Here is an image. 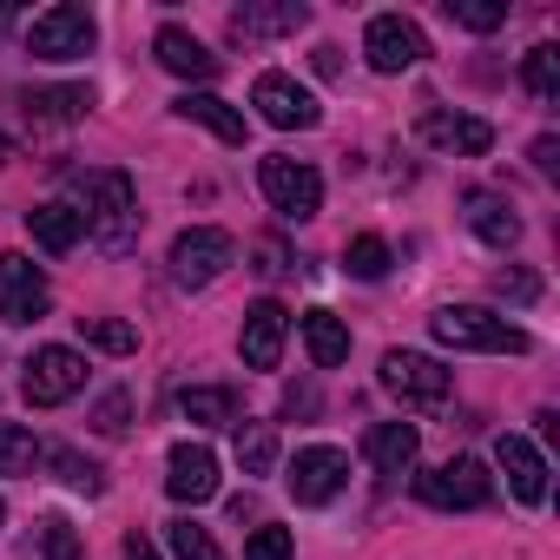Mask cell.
Listing matches in <instances>:
<instances>
[{"instance_id":"6da1fadb","label":"cell","mask_w":560,"mask_h":560,"mask_svg":"<svg viewBox=\"0 0 560 560\" xmlns=\"http://www.w3.org/2000/svg\"><path fill=\"white\" fill-rule=\"evenodd\" d=\"M73 211H80V224L100 237V250L106 257H126L132 244H139V191H132V178L119 172V165H100V172H73Z\"/></svg>"},{"instance_id":"7a4b0ae2","label":"cell","mask_w":560,"mask_h":560,"mask_svg":"<svg viewBox=\"0 0 560 560\" xmlns=\"http://www.w3.org/2000/svg\"><path fill=\"white\" fill-rule=\"evenodd\" d=\"M429 330H435V343L475 350V357H521L527 350V330L494 317V311H481V304H448V311L429 317Z\"/></svg>"},{"instance_id":"3957f363","label":"cell","mask_w":560,"mask_h":560,"mask_svg":"<svg viewBox=\"0 0 560 560\" xmlns=\"http://www.w3.org/2000/svg\"><path fill=\"white\" fill-rule=\"evenodd\" d=\"M231 257H237V237L231 231L191 224V231L172 237V284L178 291H205V284H218V277L231 270Z\"/></svg>"},{"instance_id":"277c9868","label":"cell","mask_w":560,"mask_h":560,"mask_svg":"<svg viewBox=\"0 0 560 560\" xmlns=\"http://www.w3.org/2000/svg\"><path fill=\"white\" fill-rule=\"evenodd\" d=\"M257 185H264L270 211L291 218V224H304V218L324 211V178H317V165H304V159H284V152L264 159V165H257Z\"/></svg>"},{"instance_id":"5b68a950","label":"cell","mask_w":560,"mask_h":560,"mask_svg":"<svg viewBox=\"0 0 560 560\" xmlns=\"http://www.w3.org/2000/svg\"><path fill=\"white\" fill-rule=\"evenodd\" d=\"M93 40H100V27H93L86 8H73V0L34 14V27H27V54H34V60H86Z\"/></svg>"},{"instance_id":"8992f818","label":"cell","mask_w":560,"mask_h":560,"mask_svg":"<svg viewBox=\"0 0 560 560\" xmlns=\"http://www.w3.org/2000/svg\"><path fill=\"white\" fill-rule=\"evenodd\" d=\"M21 389H27L34 409H60V402H73L86 389V357L67 350V343H47V350L27 357V383Z\"/></svg>"},{"instance_id":"52a82bcc","label":"cell","mask_w":560,"mask_h":560,"mask_svg":"<svg viewBox=\"0 0 560 560\" xmlns=\"http://www.w3.org/2000/svg\"><path fill=\"white\" fill-rule=\"evenodd\" d=\"M416 494H422L429 508H488V501H494V475H488L475 455H455V462L416 475Z\"/></svg>"},{"instance_id":"ba28073f","label":"cell","mask_w":560,"mask_h":560,"mask_svg":"<svg viewBox=\"0 0 560 560\" xmlns=\"http://www.w3.org/2000/svg\"><path fill=\"white\" fill-rule=\"evenodd\" d=\"M383 389H389L396 402L435 409V402L455 389V376H448L435 357H422V350H389V357H383Z\"/></svg>"},{"instance_id":"9c48e42d","label":"cell","mask_w":560,"mask_h":560,"mask_svg":"<svg viewBox=\"0 0 560 560\" xmlns=\"http://www.w3.org/2000/svg\"><path fill=\"white\" fill-rule=\"evenodd\" d=\"M47 304H54V291H47L40 264L21 257V250H0V317L8 324H40Z\"/></svg>"},{"instance_id":"30bf717a","label":"cell","mask_w":560,"mask_h":560,"mask_svg":"<svg viewBox=\"0 0 560 560\" xmlns=\"http://www.w3.org/2000/svg\"><path fill=\"white\" fill-rule=\"evenodd\" d=\"M363 54H370L376 73H409V67L429 60V40H422L416 21H402V14H376V21L363 27Z\"/></svg>"},{"instance_id":"8fae6325","label":"cell","mask_w":560,"mask_h":560,"mask_svg":"<svg viewBox=\"0 0 560 560\" xmlns=\"http://www.w3.org/2000/svg\"><path fill=\"white\" fill-rule=\"evenodd\" d=\"M250 106L277 126V132H311L317 119H324V106L291 80V73H257V86H250Z\"/></svg>"},{"instance_id":"7c38bea8","label":"cell","mask_w":560,"mask_h":560,"mask_svg":"<svg viewBox=\"0 0 560 560\" xmlns=\"http://www.w3.org/2000/svg\"><path fill=\"white\" fill-rule=\"evenodd\" d=\"M343 481H350V455H343V448H330V442L298 448V462H291V494H298V508H324V501H337Z\"/></svg>"},{"instance_id":"4fadbf2b","label":"cell","mask_w":560,"mask_h":560,"mask_svg":"<svg viewBox=\"0 0 560 560\" xmlns=\"http://www.w3.org/2000/svg\"><path fill=\"white\" fill-rule=\"evenodd\" d=\"M165 494L185 501V508L211 501V494H218V455H211L205 442H178V448L165 455Z\"/></svg>"},{"instance_id":"5bb4252c","label":"cell","mask_w":560,"mask_h":560,"mask_svg":"<svg viewBox=\"0 0 560 560\" xmlns=\"http://www.w3.org/2000/svg\"><path fill=\"white\" fill-rule=\"evenodd\" d=\"M284 337H291V311L284 304H250L244 311V330H237V350L250 370H277V357H284Z\"/></svg>"},{"instance_id":"9a60e30c","label":"cell","mask_w":560,"mask_h":560,"mask_svg":"<svg viewBox=\"0 0 560 560\" xmlns=\"http://www.w3.org/2000/svg\"><path fill=\"white\" fill-rule=\"evenodd\" d=\"M298 27H311L304 0H244V8H231V40H277Z\"/></svg>"},{"instance_id":"2e32d148","label":"cell","mask_w":560,"mask_h":560,"mask_svg":"<svg viewBox=\"0 0 560 560\" xmlns=\"http://www.w3.org/2000/svg\"><path fill=\"white\" fill-rule=\"evenodd\" d=\"M422 139H429L435 152L481 159V152L494 145V126H488V119H475V113H442V106H429V113H422Z\"/></svg>"},{"instance_id":"e0dca14e","label":"cell","mask_w":560,"mask_h":560,"mask_svg":"<svg viewBox=\"0 0 560 560\" xmlns=\"http://www.w3.org/2000/svg\"><path fill=\"white\" fill-rule=\"evenodd\" d=\"M494 462H501L514 501H527V508L547 501V462H540V448H534L527 435H494Z\"/></svg>"},{"instance_id":"ac0fdd59","label":"cell","mask_w":560,"mask_h":560,"mask_svg":"<svg viewBox=\"0 0 560 560\" xmlns=\"http://www.w3.org/2000/svg\"><path fill=\"white\" fill-rule=\"evenodd\" d=\"M462 218H468V231H475L488 250H514V244H521V218H514V205H508L501 191H468V198H462Z\"/></svg>"},{"instance_id":"d6986e66","label":"cell","mask_w":560,"mask_h":560,"mask_svg":"<svg viewBox=\"0 0 560 560\" xmlns=\"http://www.w3.org/2000/svg\"><path fill=\"white\" fill-rule=\"evenodd\" d=\"M152 54H159V67L178 73V80H218V67H224V60H218L198 34H185V27H159Z\"/></svg>"},{"instance_id":"ffe728a7","label":"cell","mask_w":560,"mask_h":560,"mask_svg":"<svg viewBox=\"0 0 560 560\" xmlns=\"http://www.w3.org/2000/svg\"><path fill=\"white\" fill-rule=\"evenodd\" d=\"M363 448H370L376 475H389V481H396V475H409V468H416V455H422V429H416V422H376Z\"/></svg>"},{"instance_id":"44dd1931","label":"cell","mask_w":560,"mask_h":560,"mask_svg":"<svg viewBox=\"0 0 560 560\" xmlns=\"http://www.w3.org/2000/svg\"><path fill=\"white\" fill-rule=\"evenodd\" d=\"M172 113L191 119V126H205V132L224 139V145H244V113H237L231 100H218V93H185V100H172Z\"/></svg>"},{"instance_id":"7402d4cb","label":"cell","mask_w":560,"mask_h":560,"mask_svg":"<svg viewBox=\"0 0 560 560\" xmlns=\"http://www.w3.org/2000/svg\"><path fill=\"white\" fill-rule=\"evenodd\" d=\"M27 237H34L40 250L67 257V250L86 237V224H80V211H73V205H34V211H27Z\"/></svg>"},{"instance_id":"603a6c76","label":"cell","mask_w":560,"mask_h":560,"mask_svg":"<svg viewBox=\"0 0 560 560\" xmlns=\"http://www.w3.org/2000/svg\"><path fill=\"white\" fill-rule=\"evenodd\" d=\"M304 350H311V363H317V370L350 363V324H343V317H330V311H304Z\"/></svg>"},{"instance_id":"cb8c5ba5","label":"cell","mask_w":560,"mask_h":560,"mask_svg":"<svg viewBox=\"0 0 560 560\" xmlns=\"http://www.w3.org/2000/svg\"><path fill=\"white\" fill-rule=\"evenodd\" d=\"M86 106H93V86H40V93H27V119H34V126L86 119Z\"/></svg>"},{"instance_id":"d4e9b609","label":"cell","mask_w":560,"mask_h":560,"mask_svg":"<svg viewBox=\"0 0 560 560\" xmlns=\"http://www.w3.org/2000/svg\"><path fill=\"white\" fill-rule=\"evenodd\" d=\"M178 416L198 422V429H224V422H237V396L218 389V383H205V389H185L178 396Z\"/></svg>"},{"instance_id":"484cf974","label":"cell","mask_w":560,"mask_h":560,"mask_svg":"<svg viewBox=\"0 0 560 560\" xmlns=\"http://www.w3.org/2000/svg\"><path fill=\"white\" fill-rule=\"evenodd\" d=\"M40 462H47L67 488H80V494H100V488H106V468H100V462H86V455H80V448H67V442L40 448Z\"/></svg>"},{"instance_id":"4316f807","label":"cell","mask_w":560,"mask_h":560,"mask_svg":"<svg viewBox=\"0 0 560 560\" xmlns=\"http://www.w3.org/2000/svg\"><path fill=\"white\" fill-rule=\"evenodd\" d=\"M237 468L244 475H270L277 468V429L270 422H237Z\"/></svg>"},{"instance_id":"83f0119b","label":"cell","mask_w":560,"mask_h":560,"mask_svg":"<svg viewBox=\"0 0 560 560\" xmlns=\"http://www.w3.org/2000/svg\"><path fill=\"white\" fill-rule=\"evenodd\" d=\"M389 264H396V257H389V244H383L376 231H363V237H350V244H343V270H350V277H363V284L389 277Z\"/></svg>"},{"instance_id":"f1b7e54d","label":"cell","mask_w":560,"mask_h":560,"mask_svg":"<svg viewBox=\"0 0 560 560\" xmlns=\"http://www.w3.org/2000/svg\"><path fill=\"white\" fill-rule=\"evenodd\" d=\"M521 80H527V93H534V100H553V93H560V47H553V40L527 47V67H521Z\"/></svg>"},{"instance_id":"f546056e","label":"cell","mask_w":560,"mask_h":560,"mask_svg":"<svg viewBox=\"0 0 560 560\" xmlns=\"http://www.w3.org/2000/svg\"><path fill=\"white\" fill-rule=\"evenodd\" d=\"M40 462V442H34V429H21V422H0V475H27Z\"/></svg>"},{"instance_id":"4dcf8cb0","label":"cell","mask_w":560,"mask_h":560,"mask_svg":"<svg viewBox=\"0 0 560 560\" xmlns=\"http://www.w3.org/2000/svg\"><path fill=\"white\" fill-rule=\"evenodd\" d=\"M80 330H86V343L106 350V357H132V350H139V330L119 324V317H80Z\"/></svg>"},{"instance_id":"1f68e13d","label":"cell","mask_w":560,"mask_h":560,"mask_svg":"<svg viewBox=\"0 0 560 560\" xmlns=\"http://www.w3.org/2000/svg\"><path fill=\"white\" fill-rule=\"evenodd\" d=\"M165 540H172V553H178V560H224V547L211 540V527H198L191 514H185V521H172V527H165Z\"/></svg>"},{"instance_id":"d6a6232c","label":"cell","mask_w":560,"mask_h":560,"mask_svg":"<svg viewBox=\"0 0 560 560\" xmlns=\"http://www.w3.org/2000/svg\"><path fill=\"white\" fill-rule=\"evenodd\" d=\"M442 14H448L455 27H468V34H494V27L508 21L501 0H442Z\"/></svg>"},{"instance_id":"836d02e7","label":"cell","mask_w":560,"mask_h":560,"mask_svg":"<svg viewBox=\"0 0 560 560\" xmlns=\"http://www.w3.org/2000/svg\"><path fill=\"white\" fill-rule=\"evenodd\" d=\"M494 298H508L514 311H527V304L540 298V277H534L527 264H501V270H494Z\"/></svg>"},{"instance_id":"e575fe53","label":"cell","mask_w":560,"mask_h":560,"mask_svg":"<svg viewBox=\"0 0 560 560\" xmlns=\"http://www.w3.org/2000/svg\"><path fill=\"white\" fill-rule=\"evenodd\" d=\"M93 429H100V435H126V429H132V396H126V389H106V396L93 402Z\"/></svg>"},{"instance_id":"d590c367","label":"cell","mask_w":560,"mask_h":560,"mask_svg":"<svg viewBox=\"0 0 560 560\" xmlns=\"http://www.w3.org/2000/svg\"><path fill=\"white\" fill-rule=\"evenodd\" d=\"M291 553H298L291 527H257V534L244 540V560H291Z\"/></svg>"},{"instance_id":"8d00e7d4","label":"cell","mask_w":560,"mask_h":560,"mask_svg":"<svg viewBox=\"0 0 560 560\" xmlns=\"http://www.w3.org/2000/svg\"><path fill=\"white\" fill-rule=\"evenodd\" d=\"M534 172H540V178L560 172V145H553V139H534Z\"/></svg>"},{"instance_id":"74e56055","label":"cell","mask_w":560,"mask_h":560,"mask_svg":"<svg viewBox=\"0 0 560 560\" xmlns=\"http://www.w3.org/2000/svg\"><path fill=\"white\" fill-rule=\"evenodd\" d=\"M317 73L337 80V73H343V47H317Z\"/></svg>"},{"instance_id":"f35d334b","label":"cell","mask_w":560,"mask_h":560,"mask_svg":"<svg viewBox=\"0 0 560 560\" xmlns=\"http://www.w3.org/2000/svg\"><path fill=\"white\" fill-rule=\"evenodd\" d=\"M126 560H159V547L145 534H126Z\"/></svg>"},{"instance_id":"ab89813d","label":"cell","mask_w":560,"mask_h":560,"mask_svg":"<svg viewBox=\"0 0 560 560\" xmlns=\"http://www.w3.org/2000/svg\"><path fill=\"white\" fill-rule=\"evenodd\" d=\"M8 159H14V139H8V132H0V165H8Z\"/></svg>"},{"instance_id":"60d3db41","label":"cell","mask_w":560,"mask_h":560,"mask_svg":"<svg viewBox=\"0 0 560 560\" xmlns=\"http://www.w3.org/2000/svg\"><path fill=\"white\" fill-rule=\"evenodd\" d=\"M8 27H14V8H0V34H8Z\"/></svg>"},{"instance_id":"b9f144b4","label":"cell","mask_w":560,"mask_h":560,"mask_svg":"<svg viewBox=\"0 0 560 560\" xmlns=\"http://www.w3.org/2000/svg\"><path fill=\"white\" fill-rule=\"evenodd\" d=\"M0 521H8V508H0Z\"/></svg>"}]
</instances>
